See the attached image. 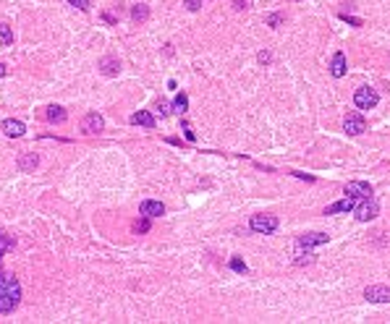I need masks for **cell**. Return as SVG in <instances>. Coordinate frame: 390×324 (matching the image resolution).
<instances>
[{"label":"cell","mask_w":390,"mask_h":324,"mask_svg":"<svg viewBox=\"0 0 390 324\" xmlns=\"http://www.w3.org/2000/svg\"><path fill=\"white\" fill-rule=\"evenodd\" d=\"M353 102H356L359 110H372V108H377V102H380V94H377L372 86H361V89H356V94H353Z\"/></svg>","instance_id":"3"},{"label":"cell","mask_w":390,"mask_h":324,"mask_svg":"<svg viewBox=\"0 0 390 324\" xmlns=\"http://www.w3.org/2000/svg\"><path fill=\"white\" fill-rule=\"evenodd\" d=\"M330 74L335 76V78H343V76H346V55H343V52H335V55H332Z\"/></svg>","instance_id":"13"},{"label":"cell","mask_w":390,"mask_h":324,"mask_svg":"<svg viewBox=\"0 0 390 324\" xmlns=\"http://www.w3.org/2000/svg\"><path fill=\"white\" fill-rule=\"evenodd\" d=\"M0 128H3V134H6V136H11V138H19V136H24L27 126L21 123V120L8 118V120H3V123H0Z\"/></svg>","instance_id":"11"},{"label":"cell","mask_w":390,"mask_h":324,"mask_svg":"<svg viewBox=\"0 0 390 324\" xmlns=\"http://www.w3.org/2000/svg\"><path fill=\"white\" fill-rule=\"evenodd\" d=\"M0 42H3V44H11V42H14V32H11L8 24H0Z\"/></svg>","instance_id":"21"},{"label":"cell","mask_w":390,"mask_h":324,"mask_svg":"<svg viewBox=\"0 0 390 324\" xmlns=\"http://www.w3.org/2000/svg\"><path fill=\"white\" fill-rule=\"evenodd\" d=\"M231 270H233V272H238V274H244V272H249V267H246V262H241L238 256H233V259H231Z\"/></svg>","instance_id":"22"},{"label":"cell","mask_w":390,"mask_h":324,"mask_svg":"<svg viewBox=\"0 0 390 324\" xmlns=\"http://www.w3.org/2000/svg\"><path fill=\"white\" fill-rule=\"evenodd\" d=\"M21 304V282L19 277L0 272V314H11Z\"/></svg>","instance_id":"1"},{"label":"cell","mask_w":390,"mask_h":324,"mask_svg":"<svg viewBox=\"0 0 390 324\" xmlns=\"http://www.w3.org/2000/svg\"><path fill=\"white\" fill-rule=\"evenodd\" d=\"M249 3H251V0H233V8L236 10H244V8H249Z\"/></svg>","instance_id":"28"},{"label":"cell","mask_w":390,"mask_h":324,"mask_svg":"<svg viewBox=\"0 0 390 324\" xmlns=\"http://www.w3.org/2000/svg\"><path fill=\"white\" fill-rule=\"evenodd\" d=\"M340 18L346 21V24H351V26H361V18H353V16H348V14H340Z\"/></svg>","instance_id":"25"},{"label":"cell","mask_w":390,"mask_h":324,"mask_svg":"<svg viewBox=\"0 0 390 324\" xmlns=\"http://www.w3.org/2000/svg\"><path fill=\"white\" fill-rule=\"evenodd\" d=\"M139 212L147 214V217H160V214H165V204L163 202H155V199H147V202H142Z\"/></svg>","instance_id":"12"},{"label":"cell","mask_w":390,"mask_h":324,"mask_svg":"<svg viewBox=\"0 0 390 324\" xmlns=\"http://www.w3.org/2000/svg\"><path fill=\"white\" fill-rule=\"evenodd\" d=\"M3 251H6V248H0V256H3Z\"/></svg>","instance_id":"33"},{"label":"cell","mask_w":390,"mask_h":324,"mask_svg":"<svg viewBox=\"0 0 390 324\" xmlns=\"http://www.w3.org/2000/svg\"><path fill=\"white\" fill-rule=\"evenodd\" d=\"M131 18H134V21H139V24L150 18V8H147V3H136V6L131 8Z\"/></svg>","instance_id":"18"},{"label":"cell","mask_w":390,"mask_h":324,"mask_svg":"<svg viewBox=\"0 0 390 324\" xmlns=\"http://www.w3.org/2000/svg\"><path fill=\"white\" fill-rule=\"evenodd\" d=\"M173 110H176V112H181V115L189 110V97L183 94V92H181V94H176V100H173Z\"/></svg>","instance_id":"19"},{"label":"cell","mask_w":390,"mask_h":324,"mask_svg":"<svg viewBox=\"0 0 390 324\" xmlns=\"http://www.w3.org/2000/svg\"><path fill=\"white\" fill-rule=\"evenodd\" d=\"M356 204H359V199H353V196H346V199H340V202H335V204H330L327 210H325V214H340V212H351V210H356Z\"/></svg>","instance_id":"10"},{"label":"cell","mask_w":390,"mask_h":324,"mask_svg":"<svg viewBox=\"0 0 390 324\" xmlns=\"http://www.w3.org/2000/svg\"><path fill=\"white\" fill-rule=\"evenodd\" d=\"M129 120H131L134 126H144V128H155V115H152V112H147V110L134 112Z\"/></svg>","instance_id":"14"},{"label":"cell","mask_w":390,"mask_h":324,"mask_svg":"<svg viewBox=\"0 0 390 324\" xmlns=\"http://www.w3.org/2000/svg\"><path fill=\"white\" fill-rule=\"evenodd\" d=\"M327 233H304L299 236V240H296V246L299 248H312V246H322V243H327Z\"/></svg>","instance_id":"9"},{"label":"cell","mask_w":390,"mask_h":324,"mask_svg":"<svg viewBox=\"0 0 390 324\" xmlns=\"http://www.w3.org/2000/svg\"><path fill=\"white\" fill-rule=\"evenodd\" d=\"M280 21H283V16H280V14H275V16H270V18H267V24H270V26L275 29V26L280 24Z\"/></svg>","instance_id":"29"},{"label":"cell","mask_w":390,"mask_h":324,"mask_svg":"<svg viewBox=\"0 0 390 324\" xmlns=\"http://www.w3.org/2000/svg\"><path fill=\"white\" fill-rule=\"evenodd\" d=\"M14 243H16L14 238H8L6 233H0V248H6V251H8V248H14Z\"/></svg>","instance_id":"24"},{"label":"cell","mask_w":390,"mask_h":324,"mask_svg":"<svg viewBox=\"0 0 390 324\" xmlns=\"http://www.w3.org/2000/svg\"><path fill=\"white\" fill-rule=\"evenodd\" d=\"M364 298L369 304H390V288L387 285H369L364 290Z\"/></svg>","instance_id":"6"},{"label":"cell","mask_w":390,"mask_h":324,"mask_svg":"<svg viewBox=\"0 0 390 324\" xmlns=\"http://www.w3.org/2000/svg\"><path fill=\"white\" fill-rule=\"evenodd\" d=\"M66 118H68V112H66L61 105H50V108H48V120H50V123L61 126V123H66Z\"/></svg>","instance_id":"17"},{"label":"cell","mask_w":390,"mask_h":324,"mask_svg":"<svg viewBox=\"0 0 390 324\" xmlns=\"http://www.w3.org/2000/svg\"><path fill=\"white\" fill-rule=\"evenodd\" d=\"M346 196H353V199H369L372 196V186L366 180H353L346 186Z\"/></svg>","instance_id":"8"},{"label":"cell","mask_w":390,"mask_h":324,"mask_svg":"<svg viewBox=\"0 0 390 324\" xmlns=\"http://www.w3.org/2000/svg\"><path fill=\"white\" fill-rule=\"evenodd\" d=\"M100 71L105 76H116L121 71V60H118V58H110V55L102 58V60H100Z\"/></svg>","instance_id":"15"},{"label":"cell","mask_w":390,"mask_h":324,"mask_svg":"<svg viewBox=\"0 0 390 324\" xmlns=\"http://www.w3.org/2000/svg\"><path fill=\"white\" fill-rule=\"evenodd\" d=\"M102 128H105V120H102V115H100V112H89V115H84V120H82V131H84L87 136H95V134H100Z\"/></svg>","instance_id":"7"},{"label":"cell","mask_w":390,"mask_h":324,"mask_svg":"<svg viewBox=\"0 0 390 324\" xmlns=\"http://www.w3.org/2000/svg\"><path fill=\"white\" fill-rule=\"evenodd\" d=\"M343 128H346L348 136H361L366 131V120H364V115L359 112H348L346 115V120H343Z\"/></svg>","instance_id":"5"},{"label":"cell","mask_w":390,"mask_h":324,"mask_svg":"<svg viewBox=\"0 0 390 324\" xmlns=\"http://www.w3.org/2000/svg\"><path fill=\"white\" fill-rule=\"evenodd\" d=\"M68 3H71L74 8H79V10H84V14H87V10L92 8V3H89V0H68Z\"/></svg>","instance_id":"23"},{"label":"cell","mask_w":390,"mask_h":324,"mask_svg":"<svg viewBox=\"0 0 390 324\" xmlns=\"http://www.w3.org/2000/svg\"><path fill=\"white\" fill-rule=\"evenodd\" d=\"M186 8L189 10H199L202 8V0H186Z\"/></svg>","instance_id":"30"},{"label":"cell","mask_w":390,"mask_h":324,"mask_svg":"<svg viewBox=\"0 0 390 324\" xmlns=\"http://www.w3.org/2000/svg\"><path fill=\"white\" fill-rule=\"evenodd\" d=\"M37 165H40V157L34 154V152H29V154H21V157H19V170H21V172H29V170H34V168H37Z\"/></svg>","instance_id":"16"},{"label":"cell","mask_w":390,"mask_h":324,"mask_svg":"<svg viewBox=\"0 0 390 324\" xmlns=\"http://www.w3.org/2000/svg\"><path fill=\"white\" fill-rule=\"evenodd\" d=\"M278 225H280V220L275 214H251V220H249V230L251 233H259V236L275 233Z\"/></svg>","instance_id":"2"},{"label":"cell","mask_w":390,"mask_h":324,"mask_svg":"<svg viewBox=\"0 0 390 324\" xmlns=\"http://www.w3.org/2000/svg\"><path fill=\"white\" fill-rule=\"evenodd\" d=\"M6 74H8V71H6V66H3V63H0V78H3Z\"/></svg>","instance_id":"32"},{"label":"cell","mask_w":390,"mask_h":324,"mask_svg":"<svg viewBox=\"0 0 390 324\" xmlns=\"http://www.w3.org/2000/svg\"><path fill=\"white\" fill-rule=\"evenodd\" d=\"M259 63H270V52H259Z\"/></svg>","instance_id":"31"},{"label":"cell","mask_w":390,"mask_h":324,"mask_svg":"<svg viewBox=\"0 0 390 324\" xmlns=\"http://www.w3.org/2000/svg\"><path fill=\"white\" fill-rule=\"evenodd\" d=\"M183 131H186V138H189V142H197V134L191 131V126H189L186 120H183Z\"/></svg>","instance_id":"26"},{"label":"cell","mask_w":390,"mask_h":324,"mask_svg":"<svg viewBox=\"0 0 390 324\" xmlns=\"http://www.w3.org/2000/svg\"><path fill=\"white\" fill-rule=\"evenodd\" d=\"M157 110H160V115H168V112H170V105H168L165 100H160V102H157Z\"/></svg>","instance_id":"27"},{"label":"cell","mask_w":390,"mask_h":324,"mask_svg":"<svg viewBox=\"0 0 390 324\" xmlns=\"http://www.w3.org/2000/svg\"><path fill=\"white\" fill-rule=\"evenodd\" d=\"M150 220L152 217H147V214H142V220H136V225H134V230H136V233H150Z\"/></svg>","instance_id":"20"},{"label":"cell","mask_w":390,"mask_h":324,"mask_svg":"<svg viewBox=\"0 0 390 324\" xmlns=\"http://www.w3.org/2000/svg\"><path fill=\"white\" fill-rule=\"evenodd\" d=\"M356 220L359 222H369V220H374L377 214H380V204H377L372 196L369 199H359V204H356Z\"/></svg>","instance_id":"4"}]
</instances>
